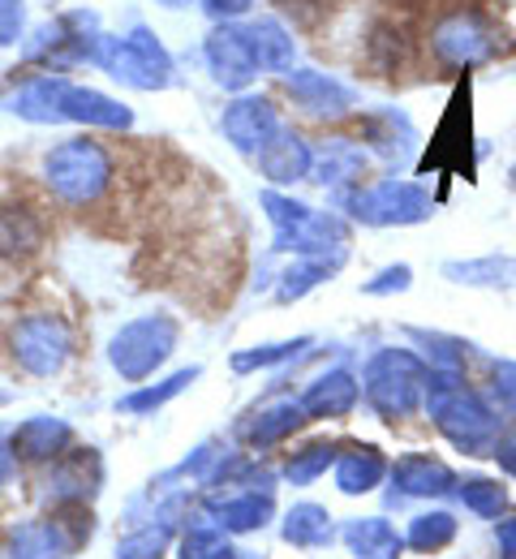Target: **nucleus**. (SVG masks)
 I'll list each match as a JSON object with an SVG mask.
<instances>
[{
  "label": "nucleus",
  "instance_id": "obj_7",
  "mask_svg": "<svg viewBox=\"0 0 516 559\" xmlns=\"http://www.w3.org/2000/svg\"><path fill=\"white\" fill-rule=\"evenodd\" d=\"M345 203L353 211V219H362L370 228H405V224H422L431 219V199L422 186L405 181V177H383L370 186L345 190Z\"/></svg>",
  "mask_w": 516,
  "mask_h": 559
},
{
  "label": "nucleus",
  "instance_id": "obj_13",
  "mask_svg": "<svg viewBox=\"0 0 516 559\" xmlns=\"http://www.w3.org/2000/svg\"><path fill=\"white\" fill-rule=\"evenodd\" d=\"M65 86H70L65 73L39 70L17 82V91L4 99V108L17 121H26V126H65L61 121V95H65Z\"/></svg>",
  "mask_w": 516,
  "mask_h": 559
},
{
  "label": "nucleus",
  "instance_id": "obj_19",
  "mask_svg": "<svg viewBox=\"0 0 516 559\" xmlns=\"http://www.w3.org/2000/svg\"><path fill=\"white\" fill-rule=\"evenodd\" d=\"M362 134H367L370 146H374L379 155H387V159H396V146H400L405 159L418 151V130H413V121H409L400 108H379V112L362 117Z\"/></svg>",
  "mask_w": 516,
  "mask_h": 559
},
{
  "label": "nucleus",
  "instance_id": "obj_32",
  "mask_svg": "<svg viewBox=\"0 0 516 559\" xmlns=\"http://www.w3.org/2000/svg\"><path fill=\"white\" fill-rule=\"evenodd\" d=\"M199 4L212 17V26H220V22H245L259 9V0H199Z\"/></svg>",
  "mask_w": 516,
  "mask_h": 559
},
{
  "label": "nucleus",
  "instance_id": "obj_3",
  "mask_svg": "<svg viewBox=\"0 0 516 559\" xmlns=\"http://www.w3.org/2000/svg\"><path fill=\"white\" fill-rule=\"evenodd\" d=\"M427 48H431V57L440 61L443 70H482V66H491L500 57L504 39L482 17V9L452 4V9H443L440 17L431 22Z\"/></svg>",
  "mask_w": 516,
  "mask_h": 559
},
{
  "label": "nucleus",
  "instance_id": "obj_33",
  "mask_svg": "<svg viewBox=\"0 0 516 559\" xmlns=\"http://www.w3.org/2000/svg\"><path fill=\"white\" fill-rule=\"evenodd\" d=\"M327 465H332V448H327V443H314V448H305V452L297 456V465H289V478L305 483V478H314V474L327 469Z\"/></svg>",
  "mask_w": 516,
  "mask_h": 559
},
{
  "label": "nucleus",
  "instance_id": "obj_16",
  "mask_svg": "<svg viewBox=\"0 0 516 559\" xmlns=\"http://www.w3.org/2000/svg\"><path fill=\"white\" fill-rule=\"evenodd\" d=\"M254 159H259V173H263L272 186H293V181H301V177H310L314 151H310V142L301 139L297 130L280 126V134L267 142Z\"/></svg>",
  "mask_w": 516,
  "mask_h": 559
},
{
  "label": "nucleus",
  "instance_id": "obj_21",
  "mask_svg": "<svg viewBox=\"0 0 516 559\" xmlns=\"http://www.w3.org/2000/svg\"><path fill=\"white\" fill-rule=\"evenodd\" d=\"M44 246V219L31 207H0V254L26 259Z\"/></svg>",
  "mask_w": 516,
  "mask_h": 559
},
{
  "label": "nucleus",
  "instance_id": "obj_23",
  "mask_svg": "<svg viewBox=\"0 0 516 559\" xmlns=\"http://www.w3.org/2000/svg\"><path fill=\"white\" fill-rule=\"evenodd\" d=\"M340 263H345V254H332V259L319 254V259H301V263H293V267L280 276V284H276V301H285V306H289V301H301L310 288H319L323 280L332 276Z\"/></svg>",
  "mask_w": 516,
  "mask_h": 559
},
{
  "label": "nucleus",
  "instance_id": "obj_10",
  "mask_svg": "<svg viewBox=\"0 0 516 559\" xmlns=\"http://www.w3.org/2000/svg\"><path fill=\"white\" fill-rule=\"evenodd\" d=\"M203 61H207L212 82H216L220 91H232V95L250 91L254 78H259V66H254V57H250V44H245V35H241V22H220V26L207 31V39H203Z\"/></svg>",
  "mask_w": 516,
  "mask_h": 559
},
{
  "label": "nucleus",
  "instance_id": "obj_27",
  "mask_svg": "<svg viewBox=\"0 0 516 559\" xmlns=\"http://www.w3.org/2000/svg\"><path fill=\"white\" fill-rule=\"evenodd\" d=\"M379 474H383V461L374 456V448H358V452H349L340 461V487L349 490V495L353 490H370Z\"/></svg>",
  "mask_w": 516,
  "mask_h": 559
},
{
  "label": "nucleus",
  "instance_id": "obj_17",
  "mask_svg": "<svg viewBox=\"0 0 516 559\" xmlns=\"http://www.w3.org/2000/svg\"><path fill=\"white\" fill-rule=\"evenodd\" d=\"M370 164V151L353 139H332L323 142V151H314V164H310V177L319 186H362V173Z\"/></svg>",
  "mask_w": 516,
  "mask_h": 559
},
{
  "label": "nucleus",
  "instance_id": "obj_34",
  "mask_svg": "<svg viewBox=\"0 0 516 559\" xmlns=\"http://www.w3.org/2000/svg\"><path fill=\"white\" fill-rule=\"evenodd\" d=\"M155 4H164V9H190L194 0H155Z\"/></svg>",
  "mask_w": 516,
  "mask_h": 559
},
{
  "label": "nucleus",
  "instance_id": "obj_6",
  "mask_svg": "<svg viewBox=\"0 0 516 559\" xmlns=\"http://www.w3.org/2000/svg\"><path fill=\"white\" fill-rule=\"evenodd\" d=\"M427 388V366L409 349H379L367 361V401L383 418H405Z\"/></svg>",
  "mask_w": 516,
  "mask_h": 559
},
{
  "label": "nucleus",
  "instance_id": "obj_28",
  "mask_svg": "<svg viewBox=\"0 0 516 559\" xmlns=\"http://www.w3.org/2000/svg\"><path fill=\"white\" fill-rule=\"evenodd\" d=\"M301 349H310V336H301V341H285V345H263V349H245L232 357V370H267V366H280V361H289L297 357Z\"/></svg>",
  "mask_w": 516,
  "mask_h": 559
},
{
  "label": "nucleus",
  "instance_id": "obj_25",
  "mask_svg": "<svg viewBox=\"0 0 516 559\" xmlns=\"http://www.w3.org/2000/svg\"><path fill=\"white\" fill-rule=\"evenodd\" d=\"M194 379H199V366L177 370L172 379H164V383H155V388H139L134 396H125V401H121V409H125V414H147V409H159V405H168L172 396H181Z\"/></svg>",
  "mask_w": 516,
  "mask_h": 559
},
{
  "label": "nucleus",
  "instance_id": "obj_12",
  "mask_svg": "<svg viewBox=\"0 0 516 559\" xmlns=\"http://www.w3.org/2000/svg\"><path fill=\"white\" fill-rule=\"evenodd\" d=\"M61 121L70 126H86V130H112V134H125L134 130V108L99 86H82L70 82L65 95H61Z\"/></svg>",
  "mask_w": 516,
  "mask_h": 559
},
{
  "label": "nucleus",
  "instance_id": "obj_5",
  "mask_svg": "<svg viewBox=\"0 0 516 559\" xmlns=\"http://www.w3.org/2000/svg\"><path fill=\"white\" fill-rule=\"evenodd\" d=\"M177 336H181L177 319H168V314H143V319L125 323V328L108 341V361H112V370H117L121 379L143 383L147 374H155V366H164V361L172 357Z\"/></svg>",
  "mask_w": 516,
  "mask_h": 559
},
{
  "label": "nucleus",
  "instance_id": "obj_24",
  "mask_svg": "<svg viewBox=\"0 0 516 559\" xmlns=\"http://www.w3.org/2000/svg\"><path fill=\"white\" fill-rule=\"evenodd\" d=\"M70 439V426L57 418H31L13 430V456H57V448Z\"/></svg>",
  "mask_w": 516,
  "mask_h": 559
},
{
  "label": "nucleus",
  "instance_id": "obj_4",
  "mask_svg": "<svg viewBox=\"0 0 516 559\" xmlns=\"http://www.w3.org/2000/svg\"><path fill=\"white\" fill-rule=\"evenodd\" d=\"M263 207H267V219L276 228V246L280 250H297L305 259H319L327 250H345L349 246V224L340 215H332V211H314L289 199V194H276V190L263 194Z\"/></svg>",
  "mask_w": 516,
  "mask_h": 559
},
{
  "label": "nucleus",
  "instance_id": "obj_29",
  "mask_svg": "<svg viewBox=\"0 0 516 559\" xmlns=\"http://www.w3.org/2000/svg\"><path fill=\"white\" fill-rule=\"evenodd\" d=\"M276 9V17H289V26L297 31H314L327 13V0H267Z\"/></svg>",
  "mask_w": 516,
  "mask_h": 559
},
{
  "label": "nucleus",
  "instance_id": "obj_11",
  "mask_svg": "<svg viewBox=\"0 0 516 559\" xmlns=\"http://www.w3.org/2000/svg\"><path fill=\"white\" fill-rule=\"evenodd\" d=\"M220 130L232 151H241V155H259L267 142L280 134V112H276V104H272L267 95H259V91H241V95H232V104L224 108Z\"/></svg>",
  "mask_w": 516,
  "mask_h": 559
},
{
  "label": "nucleus",
  "instance_id": "obj_1",
  "mask_svg": "<svg viewBox=\"0 0 516 559\" xmlns=\"http://www.w3.org/2000/svg\"><path fill=\"white\" fill-rule=\"evenodd\" d=\"M117 159L104 142H95L91 134H77L57 146L44 151L39 159V177L52 190V199H61L65 207H95L108 186H112Z\"/></svg>",
  "mask_w": 516,
  "mask_h": 559
},
{
  "label": "nucleus",
  "instance_id": "obj_31",
  "mask_svg": "<svg viewBox=\"0 0 516 559\" xmlns=\"http://www.w3.org/2000/svg\"><path fill=\"white\" fill-rule=\"evenodd\" d=\"M409 284H413V267H409V263H392V267H383L374 280H367L362 293H370V297H387V293H405Z\"/></svg>",
  "mask_w": 516,
  "mask_h": 559
},
{
  "label": "nucleus",
  "instance_id": "obj_30",
  "mask_svg": "<svg viewBox=\"0 0 516 559\" xmlns=\"http://www.w3.org/2000/svg\"><path fill=\"white\" fill-rule=\"evenodd\" d=\"M26 39V0H0V48H17Z\"/></svg>",
  "mask_w": 516,
  "mask_h": 559
},
{
  "label": "nucleus",
  "instance_id": "obj_14",
  "mask_svg": "<svg viewBox=\"0 0 516 559\" xmlns=\"http://www.w3.org/2000/svg\"><path fill=\"white\" fill-rule=\"evenodd\" d=\"M241 35L250 44V57L259 73H285L293 70L297 61V39H293V26L276 13H259V17H245L241 22Z\"/></svg>",
  "mask_w": 516,
  "mask_h": 559
},
{
  "label": "nucleus",
  "instance_id": "obj_18",
  "mask_svg": "<svg viewBox=\"0 0 516 559\" xmlns=\"http://www.w3.org/2000/svg\"><path fill=\"white\" fill-rule=\"evenodd\" d=\"M358 396H362V383L349 374V370H327V374H319L310 388H305V396H301V409L310 414V418H345L353 405H358Z\"/></svg>",
  "mask_w": 516,
  "mask_h": 559
},
{
  "label": "nucleus",
  "instance_id": "obj_22",
  "mask_svg": "<svg viewBox=\"0 0 516 559\" xmlns=\"http://www.w3.org/2000/svg\"><path fill=\"white\" fill-rule=\"evenodd\" d=\"M301 421H305V409H301L297 401H276V405L259 409L254 421H245V439H250L254 448H263V443H276V439H285V435H293Z\"/></svg>",
  "mask_w": 516,
  "mask_h": 559
},
{
  "label": "nucleus",
  "instance_id": "obj_8",
  "mask_svg": "<svg viewBox=\"0 0 516 559\" xmlns=\"http://www.w3.org/2000/svg\"><path fill=\"white\" fill-rule=\"evenodd\" d=\"M9 345H13V361L26 374L48 379V374H61L65 361L74 357V332H70V323L61 314L35 310V314H26V319L13 323Z\"/></svg>",
  "mask_w": 516,
  "mask_h": 559
},
{
  "label": "nucleus",
  "instance_id": "obj_35",
  "mask_svg": "<svg viewBox=\"0 0 516 559\" xmlns=\"http://www.w3.org/2000/svg\"><path fill=\"white\" fill-rule=\"evenodd\" d=\"M513 186H516V168H513Z\"/></svg>",
  "mask_w": 516,
  "mask_h": 559
},
{
  "label": "nucleus",
  "instance_id": "obj_20",
  "mask_svg": "<svg viewBox=\"0 0 516 559\" xmlns=\"http://www.w3.org/2000/svg\"><path fill=\"white\" fill-rule=\"evenodd\" d=\"M443 276L465 288H513L516 259L513 254H482V259H452L443 263Z\"/></svg>",
  "mask_w": 516,
  "mask_h": 559
},
{
  "label": "nucleus",
  "instance_id": "obj_26",
  "mask_svg": "<svg viewBox=\"0 0 516 559\" xmlns=\"http://www.w3.org/2000/svg\"><path fill=\"white\" fill-rule=\"evenodd\" d=\"M396 478H400V487L418 490V495H435V490L447 487V469H443L440 461H431V456H409V461H400V469H396Z\"/></svg>",
  "mask_w": 516,
  "mask_h": 559
},
{
  "label": "nucleus",
  "instance_id": "obj_2",
  "mask_svg": "<svg viewBox=\"0 0 516 559\" xmlns=\"http://www.w3.org/2000/svg\"><path fill=\"white\" fill-rule=\"evenodd\" d=\"M99 70L130 91H168L177 82V61L151 26H130L125 35H104Z\"/></svg>",
  "mask_w": 516,
  "mask_h": 559
},
{
  "label": "nucleus",
  "instance_id": "obj_36",
  "mask_svg": "<svg viewBox=\"0 0 516 559\" xmlns=\"http://www.w3.org/2000/svg\"><path fill=\"white\" fill-rule=\"evenodd\" d=\"M0 108H4V99H0Z\"/></svg>",
  "mask_w": 516,
  "mask_h": 559
},
{
  "label": "nucleus",
  "instance_id": "obj_15",
  "mask_svg": "<svg viewBox=\"0 0 516 559\" xmlns=\"http://www.w3.org/2000/svg\"><path fill=\"white\" fill-rule=\"evenodd\" d=\"M362 66L374 78H400L409 66V35L396 17H374L362 39Z\"/></svg>",
  "mask_w": 516,
  "mask_h": 559
},
{
  "label": "nucleus",
  "instance_id": "obj_9",
  "mask_svg": "<svg viewBox=\"0 0 516 559\" xmlns=\"http://www.w3.org/2000/svg\"><path fill=\"white\" fill-rule=\"evenodd\" d=\"M280 86L285 95L293 99L297 108L314 121H345L358 112V91L327 70H314V66H293V70L280 73Z\"/></svg>",
  "mask_w": 516,
  "mask_h": 559
}]
</instances>
